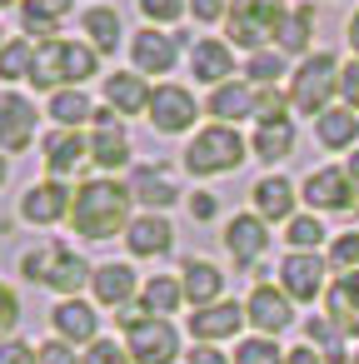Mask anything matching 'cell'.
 Segmentation results:
<instances>
[{
  "label": "cell",
  "instance_id": "cell-1",
  "mask_svg": "<svg viewBox=\"0 0 359 364\" xmlns=\"http://www.w3.org/2000/svg\"><path fill=\"white\" fill-rule=\"evenodd\" d=\"M70 225L85 240H115L120 230H130V185L85 180L70 200Z\"/></svg>",
  "mask_w": 359,
  "mask_h": 364
},
{
  "label": "cell",
  "instance_id": "cell-2",
  "mask_svg": "<svg viewBox=\"0 0 359 364\" xmlns=\"http://www.w3.org/2000/svg\"><path fill=\"white\" fill-rule=\"evenodd\" d=\"M100 65V50L95 46H80V41H45L36 50V90H80Z\"/></svg>",
  "mask_w": 359,
  "mask_h": 364
},
{
  "label": "cell",
  "instance_id": "cell-3",
  "mask_svg": "<svg viewBox=\"0 0 359 364\" xmlns=\"http://www.w3.org/2000/svg\"><path fill=\"white\" fill-rule=\"evenodd\" d=\"M21 269H26L31 284H50V289H60L65 299H75V289L95 279V269H90L75 250H65V245H41V250H31V255L21 259Z\"/></svg>",
  "mask_w": 359,
  "mask_h": 364
},
{
  "label": "cell",
  "instance_id": "cell-4",
  "mask_svg": "<svg viewBox=\"0 0 359 364\" xmlns=\"http://www.w3.org/2000/svg\"><path fill=\"white\" fill-rule=\"evenodd\" d=\"M245 160V140L235 135V125H210L185 145V170L190 175H230Z\"/></svg>",
  "mask_w": 359,
  "mask_h": 364
},
{
  "label": "cell",
  "instance_id": "cell-5",
  "mask_svg": "<svg viewBox=\"0 0 359 364\" xmlns=\"http://www.w3.org/2000/svg\"><path fill=\"white\" fill-rule=\"evenodd\" d=\"M334 90H339V65H334V55L314 50V55L294 70V80H289V105L319 120V115L329 110V95H334Z\"/></svg>",
  "mask_w": 359,
  "mask_h": 364
},
{
  "label": "cell",
  "instance_id": "cell-6",
  "mask_svg": "<svg viewBox=\"0 0 359 364\" xmlns=\"http://www.w3.org/2000/svg\"><path fill=\"white\" fill-rule=\"evenodd\" d=\"M284 16H289L284 0H230V36H235L240 50H254L259 55V46L269 36H279V21Z\"/></svg>",
  "mask_w": 359,
  "mask_h": 364
},
{
  "label": "cell",
  "instance_id": "cell-7",
  "mask_svg": "<svg viewBox=\"0 0 359 364\" xmlns=\"http://www.w3.org/2000/svg\"><path fill=\"white\" fill-rule=\"evenodd\" d=\"M125 349H130L135 364H175V354H180V334H175L170 319L150 314V319H140V324L125 329Z\"/></svg>",
  "mask_w": 359,
  "mask_h": 364
},
{
  "label": "cell",
  "instance_id": "cell-8",
  "mask_svg": "<svg viewBox=\"0 0 359 364\" xmlns=\"http://www.w3.org/2000/svg\"><path fill=\"white\" fill-rule=\"evenodd\" d=\"M195 95L185 90V85H155V95H150V125L160 130V135H185L190 125H195Z\"/></svg>",
  "mask_w": 359,
  "mask_h": 364
},
{
  "label": "cell",
  "instance_id": "cell-9",
  "mask_svg": "<svg viewBox=\"0 0 359 364\" xmlns=\"http://www.w3.org/2000/svg\"><path fill=\"white\" fill-rule=\"evenodd\" d=\"M245 319H250L264 339H274V334H284V329L294 324V299H289L284 289H274V284H254V294H250V304H245Z\"/></svg>",
  "mask_w": 359,
  "mask_h": 364
},
{
  "label": "cell",
  "instance_id": "cell-10",
  "mask_svg": "<svg viewBox=\"0 0 359 364\" xmlns=\"http://www.w3.org/2000/svg\"><path fill=\"white\" fill-rule=\"evenodd\" d=\"M324 269H329V259L289 250L284 264H279V289H284L289 299H319V294H324Z\"/></svg>",
  "mask_w": 359,
  "mask_h": 364
},
{
  "label": "cell",
  "instance_id": "cell-11",
  "mask_svg": "<svg viewBox=\"0 0 359 364\" xmlns=\"http://www.w3.org/2000/svg\"><path fill=\"white\" fill-rule=\"evenodd\" d=\"M90 160L100 170H120L130 165V135L115 120V110H95V135H90Z\"/></svg>",
  "mask_w": 359,
  "mask_h": 364
},
{
  "label": "cell",
  "instance_id": "cell-12",
  "mask_svg": "<svg viewBox=\"0 0 359 364\" xmlns=\"http://www.w3.org/2000/svg\"><path fill=\"white\" fill-rule=\"evenodd\" d=\"M36 140V105L26 100V95H0V150L6 155H16V150H26Z\"/></svg>",
  "mask_w": 359,
  "mask_h": 364
},
{
  "label": "cell",
  "instance_id": "cell-13",
  "mask_svg": "<svg viewBox=\"0 0 359 364\" xmlns=\"http://www.w3.org/2000/svg\"><path fill=\"white\" fill-rule=\"evenodd\" d=\"M50 324H55V339H65V344H85L90 349L100 339V314L85 299H60L55 314H50Z\"/></svg>",
  "mask_w": 359,
  "mask_h": 364
},
{
  "label": "cell",
  "instance_id": "cell-14",
  "mask_svg": "<svg viewBox=\"0 0 359 364\" xmlns=\"http://www.w3.org/2000/svg\"><path fill=\"white\" fill-rule=\"evenodd\" d=\"M70 190L60 180H45V185H31L26 200H21V220L31 225H55V220H70Z\"/></svg>",
  "mask_w": 359,
  "mask_h": 364
},
{
  "label": "cell",
  "instance_id": "cell-15",
  "mask_svg": "<svg viewBox=\"0 0 359 364\" xmlns=\"http://www.w3.org/2000/svg\"><path fill=\"white\" fill-rule=\"evenodd\" d=\"M240 324H245V309H240L235 299H220V304H205V309H195V314H190V334H195V344L235 339V334H240Z\"/></svg>",
  "mask_w": 359,
  "mask_h": 364
},
{
  "label": "cell",
  "instance_id": "cell-16",
  "mask_svg": "<svg viewBox=\"0 0 359 364\" xmlns=\"http://www.w3.org/2000/svg\"><path fill=\"white\" fill-rule=\"evenodd\" d=\"M225 250L235 255V264H254L269 250V225L259 215H235L225 225Z\"/></svg>",
  "mask_w": 359,
  "mask_h": 364
},
{
  "label": "cell",
  "instance_id": "cell-17",
  "mask_svg": "<svg viewBox=\"0 0 359 364\" xmlns=\"http://www.w3.org/2000/svg\"><path fill=\"white\" fill-rule=\"evenodd\" d=\"M130 55H135V70H140V75H170V65H175V36L145 26V31L130 41Z\"/></svg>",
  "mask_w": 359,
  "mask_h": 364
},
{
  "label": "cell",
  "instance_id": "cell-18",
  "mask_svg": "<svg viewBox=\"0 0 359 364\" xmlns=\"http://www.w3.org/2000/svg\"><path fill=\"white\" fill-rule=\"evenodd\" d=\"M190 75L195 80H205V85H230L235 80V50L225 46V41H200L195 50H190Z\"/></svg>",
  "mask_w": 359,
  "mask_h": 364
},
{
  "label": "cell",
  "instance_id": "cell-19",
  "mask_svg": "<svg viewBox=\"0 0 359 364\" xmlns=\"http://www.w3.org/2000/svg\"><path fill=\"white\" fill-rule=\"evenodd\" d=\"M125 245H130V255H140V259H150V255H170L175 230H170L165 215H140V220H130Z\"/></svg>",
  "mask_w": 359,
  "mask_h": 364
},
{
  "label": "cell",
  "instance_id": "cell-20",
  "mask_svg": "<svg viewBox=\"0 0 359 364\" xmlns=\"http://www.w3.org/2000/svg\"><path fill=\"white\" fill-rule=\"evenodd\" d=\"M304 200L314 210H349L354 205V190H349V175L344 170H314L304 180Z\"/></svg>",
  "mask_w": 359,
  "mask_h": 364
},
{
  "label": "cell",
  "instance_id": "cell-21",
  "mask_svg": "<svg viewBox=\"0 0 359 364\" xmlns=\"http://www.w3.org/2000/svg\"><path fill=\"white\" fill-rule=\"evenodd\" d=\"M180 284H185V299H190L195 309H205V304H220V294H225V274H220L210 259H185V269H180Z\"/></svg>",
  "mask_w": 359,
  "mask_h": 364
},
{
  "label": "cell",
  "instance_id": "cell-22",
  "mask_svg": "<svg viewBox=\"0 0 359 364\" xmlns=\"http://www.w3.org/2000/svg\"><path fill=\"white\" fill-rule=\"evenodd\" d=\"M150 85L140 80V75H105V100H110V110L115 115H150Z\"/></svg>",
  "mask_w": 359,
  "mask_h": 364
},
{
  "label": "cell",
  "instance_id": "cell-23",
  "mask_svg": "<svg viewBox=\"0 0 359 364\" xmlns=\"http://www.w3.org/2000/svg\"><path fill=\"white\" fill-rule=\"evenodd\" d=\"M250 195H254V215H259L264 225H269V220H284V225L294 220V185H289V180L264 175V180H259Z\"/></svg>",
  "mask_w": 359,
  "mask_h": 364
},
{
  "label": "cell",
  "instance_id": "cell-24",
  "mask_svg": "<svg viewBox=\"0 0 359 364\" xmlns=\"http://www.w3.org/2000/svg\"><path fill=\"white\" fill-rule=\"evenodd\" d=\"M90 155V140H80L75 130H55V135H45V170H50V180H60V175H75V165Z\"/></svg>",
  "mask_w": 359,
  "mask_h": 364
},
{
  "label": "cell",
  "instance_id": "cell-25",
  "mask_svg": "<svg viewBox=\"0 0 359 364\" xmlns=\"http://www.w3.org/2000/svg\"><path fill=\"white\" fill-rule=\"evenodd\" d=\"M95 299L110 304V309H125L135 299V269L130 264H95V279H90Z\"/></svg>",
  "mask_w": 359,
  "mask_h": 364
},
{
  "label": "cell",
  "instance_id": "cell-26",
  "mask_svg": "<svg viewBox=\"0 0 359 364\" xmlns=\"http://www.w3.org/2000/svg\"><path fill=\"white\" fill-rule=\"evenodd\" d=\"M314 135H319L324 150H349L354 135H359V115H354L349 105H329V110L314 120Z\"/></svg>",
  "mask_w": 359,
  "mask_h": 364
},
{
  "label": "cell",
  "instance_id": "cell-27",
  "mask_svg": "<svg viewBox=\"0 0 359 364\" xmlns=\"http://www.w3.org/2000/svg\"><path fill=\"white\" fill-rule=\"evenodd\" d=\"M304 334H309V344L319 349V359H324V364H349V359H354V354L344 349V334H349V329H344L334 314L309 319V324H304Z\"/></svg>",
  "mask_w": 359,
  "mask_h": 364
},
{
  "label": "cell",
  "instance_id": "cell-28",
  "mask_svg": "<svg viewBox=\"0 0 359 364\" xmlns=\"http://www.w3.org/2000/svg\"><path fill=\"white\" fill-rule=\"evenodd\" d=\"M324 299H329V314H334L349 334H359V269H354V274H339V279L324 289Z\"/></svg>",
  "mask_w": 359,
  "mask_h": 364
},
{
  "label": "cell",
  "instance_id": "cell-29",
  "mask_svg": "<svg viewBox=\"0 0 359 364\" xmlns=\"http://www.w3.org/2000/svg\"><path fill=\"white\" fill-rule=\"evenodd\" d=\"M210 115L220 120V125H235V120H245V115H254V90L250 85H220L215 95H210Z\"/></svg>",
  "mask_w": 359,
  "mask_h": 364
},
{
  "label": "cell",
  "instance_id": "cell-30",
  "mask_svg": "<svg viewBox=\"0 0 359 364\" xmlns=\"http://www.w3.org/2000/svg\"><path fill=\"white\" fill-rule=\"evenodd\" d=\"M130 200L150 205V215H155V210L175 205V185H170V175H160V170H135V175H130Z\"/></svg>",
  "mask_w": 359,
  "mask_h": 364
},
{
  "label": "cell",
  "instance_id": "cell-31",
  "mask_svg": "<svg viewBox=\"0 0 359 364\" xmlns=\"http://www.w3.org/2000/svg\"><path fill=\"white\" fill-rule=\"evenodd\" d=\"M140 304H145V314H175L180 304H185V284L180 279H170V274H155V279H145V289H140Z\"/></svg>",
  "mask_w": 359,
  "mask_h": 364
},
{
  "label": "cell",
  "instance_id": "cell-32",
  "mask_svg": "<svg viewBox=\"0 0 359 364\" xmlns=\"http://www.w3.org/2000/svg\"><path fill=\"white\" fill-rule=\"evenodd\" d=\"M50 120L60 130H80L85 120H95V105L85 100V90H55L50 95Z\"/></svg>",
  "mask_w": 359,
  "mask_h": 364
},
{
  "label": "cell",
  "instance_id": "cell-33",
  "mask_svg": "<svg viewBox=\"0 0 359 364\" xmlns=\"http://www.w3.org/2000/svg\"><path fill=\"white\" fill-rule=\"evenodd\" d=\"M65 11H70V0H26V6H21V21H26L31 36L55 41V21H60Z\"/></svg>",
  "mask_w": 359,
  "mask_h": 364
},
{
  "label": "cell",
  "instance_id": "cell-34",
  "mask_svg": "<svg viewBox=\"0 0 359 364\" xmlns=\"http://www.w3.org/2000/svg\"><path fill=\"white\" fill-rule=\"evenodd\" d=\"M250 150H254L264 165L284 160V155L294 150V125H289V120H279V125H259V130H254V140H250Z\"/></svg>",
  "mask_w": 359,
  "mask_h": 364
},
{
  "label": "cell",
  "instance_id": "cell-35",
  "mask_svg": "<svg viewBox=\"0 0 359 364\" xmlns=\"http://www.w3.org/2000/svg\"><path fill=\"white\" fill-rule=\"evenodd\" d=\"M309 36H314V11L309 6H299V11H289L284 21H279V50L284 55H299V50H309Z\"/></svg>",
  "mask_w": 359,
  "mask_h": 364
},
{
  "label": "cell",
  "instance_id": "cell-36",
  "mask_svg": "<svg viewBox=\"0 0 359 364\" xmlns=\"http://www.w3.org/2000/svg\"><path fill=\"white\" fill-rule=\"evenodd\" d=\"M85 36H90L95 50H115L120 46V11H110V6L85 11Z\"/></svg>",
  "mask_w": 359,
  "mask_h": 364
},
{
  "label": "cell",
  "instance_id": "cell-37",
  "mask_svg": "<svg viewBox=\"0 0 359 364\" xmlns=\"http://www.w3.org/2000/svg\"><path fill=\"white\" fill-rule=\"evenodd\" d=\"M36 70V46L31 41H11L0 50V80H31Z\"/></svg>",
  "mask_w": 359,
  "mask_h": 364
},
{
  "label": "cell",
  "instance_id": "cell-38",
  "mask_svg": "<svg viewBox=\"0 0 359 364\" xmlns=\"http://www.w3.org/2000/svg\"><path fill=\"white\" fill-rule=\"evenodd\" d=\"M284 240H289L299 255H319V245H324V225H319L314 215H294V220L284 225Z\"/></svg>",
  "mask_w": 359,
  "mask_h": 364
},
{
  "label": "cell",
  "instance_id": "cell-39",
  "mask_svg": "<svg viewBox=\"0 0 359 364\" xmlns=\"http://www.w3.org/2000/svg\"><path fill=\"white\" fill-rule=\"evenodd\" d=\"M284 110H289V95H284V90H274V85H254V120H259V125H279V120H289Z\"/></svg>",
  "mask_w": 359,
  "mask_h": 364
},
{
  "label": "cell",
  "instance_id": "cell-40",
  "mask_svg": "<svg viewBox=\"0 0 359 364\" xmlns=\"http://www.w3.org/2000/svg\"><path fill=\"white\" fill-rule=\"evenodd\" d=\"M235 364H284V354H279V344L274 339H240L235 344Z\"/></svg>",
  "mask_w": 359,
  "mask_h": 364
},
{
  "label": "cell",
  "instance_id": "cell-41",
  "mask_svg": "<svg viewBox=\"0 0 359 364\" xmlns=\"http://www.w3.org/2000/svg\"><path fill=\"white\" fill-rule=\"evenodd\" d=\"M329 269H339V274H354L359 269V230H349V235H339L329 245Z\"/></svg>",
  "mask_w": 359,
  "mask_h": 364
},
{
  "label": "cell",
  "instance_id": "cell-42",
  "mask_svg": "<svg viewBox=\"0 0 359 364\" xmlns=\"http://www.w3.org/2000/svg\"><path fill=\"white\" fill-rule=\"evenodd\" d=\"M254 85H274L279 75H284V55L279 50H259V55H250V70H245Z\"/></svg>",
  "mask_w": 359,
  "mask_h": 364
},
{
  "label": "cell",
  "instance_id": "cell-43",
  "mask_svg": "<svg viewBox=\"0 0 359 364\" xmlns=\"http://www.w3.org/2000/svg\"><path fill=\"white\" fill-rule=\"evenodd\" d=\"M140 11H145L150 26H170V21H180L190 11V0H140Z\"/></svg>",
  "mask_w": 359,
  "mask_h": 364
},
{
  "label": "cell",
  "instance_id": "cell-44",
  "mask_svg": "<svg viewBox=\"0 0 359 364\" xmlns=\"http://www.w3.org/2000/svg\"><path fill=\"white\" fill-rule=\"evenodd\" d=\"M85 364H135V359H130L125 344H115V339H95V344L85 349Z\"/></svg>",
  "mask_w": 359,
  "mask_h": 364
},
{
  "label": "cell",
  "instance_id": "cell-45",
  "mask_svg": "<svg viewBox=\"0 0 359 364\" xmlns=\"http://www.w3.org/2000/svg\"><path fill=\"white\" fill-rule=\"evenodd\" d=\"M21 324V299H16V289L11 284H0V344L11 339V329Z\"/></svg>",
  "mask_w": 359,
  "mask_h": 364
},
{
  "label": "cell",
  "instance_id": "cell-46",
  "mask_svg": "<svg viewBox=\"0 0 359 364\" xmlns=\"http://www.w3.org/2000/svg\"><path fill=\"white\" fill-rule=\"evenodd\" d=\"M0 364H41V349H31L26 339H6L0 344Z\"/></svg>",
  "mask_w": 359,
  "mask_h": 364
},
{
  "label": "cell",
  "instance_id": "cell-47",
  "mask_svg": "<svg viewBox=\"0 0 359 364\" xmlns=\"http://www.w3.org/2000/svg\"><path fill=\"white\" fill-rule=\"evenodd\" d=\"M339 95H344V105L359 115V60H349V65L339 70Z\"/></svg>",
  "mask_w": 359,
  "mask_h": 364
},
{
  "label": "cell",
  "instance_id": "cell-48",
  "mask_svg": "<svg viewBox=\"0 0 359 364\" xmlns=\"http://www.w3.org/2000/svg\"><path fill=\"white\" fill-rule=\"evenodd\" d=\"M41 364H75V344H65V339L41 344Z\"/></svg>",
  "mask_w": 359,
  "mask_h": 364
},
{
  "label": "cell",
  "instance_id": "cell-49",
  "mask_svg": "<svg viewBox=\"0 0 359 364\" xmlns=\"http://www.w3.org/2000/svg\"><path fill=\"white\" fill-rule=\"evenodd\" d=\"M190 11H195V21H220V16H230V0H190Z\"/></svg>",
  "mask_w": 359,
  "mask_h": 364
},
{
  "label": "cell",
  "instance_id": "cell-50",
  "mask_svg": "<svg viewBox=\"0 0 359 364\" xmlns=\"http://www.w3.org/2000/svg\"><path fill=\"white\" fill-rule=\"evenodd\" d=\"M190 364H235V359H225L215 344H195V349H190Z\"/></svg>",
  "mask_w": 359,
  "mask_h": 364
},
{
  "label": "cell",
  "instance_id": "cell-51",
  "mask_svg": "<svg viewBox=\"0 0 359 364\" xmlns=\"http://www.w3.org/2000/svg\"><path fill=\"white\" fill-rule=\"evenodd\" d=\"M190 215L195 220H215V195H190Z\"/></svg>",
  "mask_w": 359,
  "mask_h": 364
},
{
  "label": "cell",
  "instance_id": "cell-52",
  "mask_svg": "<svg viewBox=\"0 0 359 364\" xmlns=\"http://www.w3.org/2000/svg\"><path fill=\"white\" fill-rule=\"evenodd\" d=\"M284 364H324V359H319V349H314V344H299V349H289V354H284Z\"/></svg>",
  "mask_w": 359,
  "mask_h": 364
},
{
  "label": "cell",
  "instance_id": "cell-53",
  "mask_svg": "<svg viewBox=\"0 0 359 364\" xmlns=\"http://www.w3.org/2000/svg\"><path fill=\"white\" fill-rule=\"evenodd\" d=\"M344 175H349V190H354V200H359V150L349 155V165H344Z\"/></svg>",
  "mask_w": 359,
  "mask_h": 364
},
{
  "label": "cell",
  "instance_id": "cell-54",
  "mask_svg": "<svg viewBox=\"0 0 359 364\" xmlns=\"http://www.w3.org/2000/svg\"><path fill=\"white\" fill-rule=\"evenodd\" d=\"M349 46H354V60H359V11H354V21H349Z\"/></svg>",
  "mask_w": 359,
  "mask_h": 364
},
{
  "label": "cell",
  "instance_id": "cell-55",
  "mask_svg": "<svg viewBox=\"0 0 359 364\" xmlns=\"http://www.w3.org/2000/svg\"><path fill=\"white\" fill-rule=\"evenodd\" d=\"M6 175H11V170H6V160H0V185H6Z\"/></svg>",
  "mask_w": 359,
  "mask_h": 364
},
{
  "label": "cell",
  "instance_id": "cell-56",
  "mask_svg": "<svg viewBox=\"0 0 359 364\" xmlns=\"http://www.w3.org/2000/svg\"><path fill=\"white\" fill-rule=\"evenodd\" d=\"M349 364H359V349H354V359H349Z\"/></svg>",
  "mask_w": 359,
  "mask_h": 364
},
{
  "label": "cell",
  "instance_id": "cell-57",
  "mask_svg": "<svg viewBox=\"0 0 359 364\" xmlns=\"http://www.w3.org/2000/svg\"><path fill=\"white\" fill-rule=\"evenodd\" d=\"M6 6H11V0H0V11H6Z\"/></svg>",
  "mask_w": 359,
  "mask_h": 364
},
{
  "label": "cell",
  "instance_id": "cell-58",
  "mask_svg": "<svg viewBox=\"0 0 359 364\" xmlns=\"http://www.w3.org/2000/svg\"><path fill=\"white\" fill-rule=\"evenodd\" d=\"M0 50H6V41H0Z\"/></svg>",
  "mask_w": 359,
  "mask_h": 364
}]
</instances>
